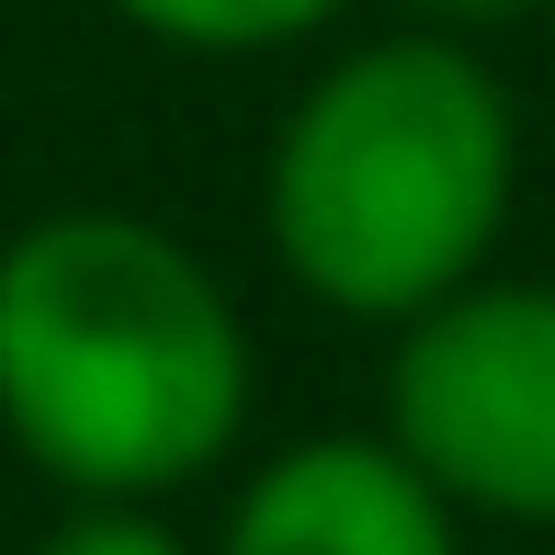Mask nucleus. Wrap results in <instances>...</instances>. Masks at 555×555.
Segmentation results:
<instances>
[{
  "label": "nucleus",
  "instance_id": "2",
  "mask_svg": "<svg viewBox=\"0 0 555 555\" xmlns=\"http://www.w3.org/2000/svg\"><path fill=\"white\" fill-rule=\"evenodd\" d=\"M521 193V114L499 68L453 35L340 46L295 91L261 170L272 261L330 318L409 330L453 284H476Z\"/></svg>",
  "mask_w": 555,
  "mask_h": 555
},
{
  "label": "nucleus",
  "instance_id": "7",
  "mask_svg": "<svg viewBox=\"0 0 555 555\" xmlns=\"http://www.w3.org/2000/svg\"><path fill=\"white\" fill-rule=\"evenodd\" d=\"M431 23H521V12H544V0H420Z\"/></svg>",
  "mask_w": 555,
  "mask_h": 555
},
{
  "label": "nucleus",
  "instance_id": "3",
  "mask_svg": "<svg viewBox=\"0 0 555 555\" xmlns=\"http://www.w3.org/2000/svg\"><path fill=\"white\" fill-rule=\"evenodd\" d=\"M386 442L476 521L555 533V284H453L397 330Z\"/></svg>",
  "mask_w": 555,
  "mask_h": 555
},
{
  "label": "nucleus",
  "instance_id": "5",
  "mask_svg": "<svg viewBox=\"0 0 555 555\" xmlns=\"http://www.w3.org/2000/svg\"><path fill=\"white\" fill-rule=\"evenodd\" d=\"M137 35L182 46V57H261V46H295L318 23H340L351 0H114Z\"/></svg>",
  "mask_w": 555,
  "mask_h": 555
},
{
  "label": "nucleus",
  "instance_id": "6",
  "mask_svg": "<svg viewBox=\"0 0 555 555\" xmlns=\"http://www.w3.org/2000/svg\"><path fill=\"white\" fill-rule=\"evenodd\" d=\"M35 555H193V544L170 533L147 499H68V521H57Z\"/></svg>",
  "mask_w": 555,
  "mask_h": 555
},
{
  "label": "nucleus",
  "instance_id": "4",
  "mask_svg": "<svg viewBox=\"0 0 555 555\" xmlns=\"http://www.w3.org/2000/svg\"><path fill=\"white\" fill-rule=\"evenodd\" d=\"M216 555H465V511L397 442L318 431L227 499Z\"/></svg>",
  "mask_w": 555,
  "mask_h": 555
},
{
  "label": "nucleus",
  "instance_id": "1",
  "mask_svg": "<svg viewBox=\"0 0 555 555\" xmlns=\"http://www.w3.org/2000/svg\"><path fill=\"white\" fill-rule=\"evenodd\" d=\"M249 420V318L205 249L125 205L35 216L0 249V431L68 499H159Z\"/></svg>",
  "mask_w": 555,
  "mask_h": 555
}]
</instances>
